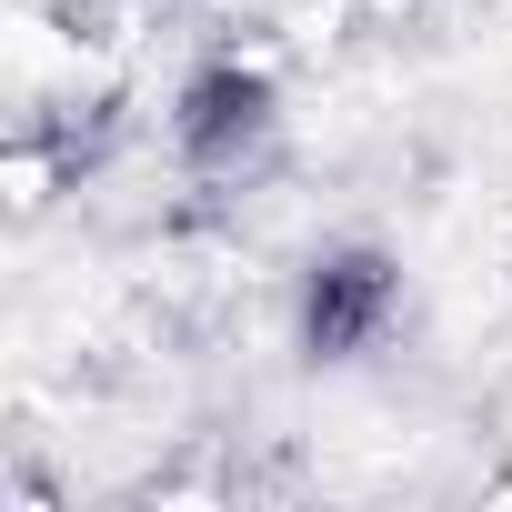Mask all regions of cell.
Returning <instances> with one entry per match:
<instances>
[{
	"instance_id": "1",
	"label": "cell",
	"mask_w": 512,
	"mask_h": 512,
	"mask_svg": "<svg viewBox=\"0 0 512 512\" xmlns=\"http://www.w3.org/2000/svg\"><path fill=\"white\" fill-rule=\"evenodd\" d=\"M392 312V272L382 262H332L312 282V352H362Z\"/></svg>"
},
{
	"instance_id": "2",
	"label": "cell",
	"mask_w": 512,
	"mask_h": 512,
	"mask_svg": "<svg viewBox=\"0 0 512 512\" xmlns=\"http://www.w3.org/2000/svg\"><path fill=\"white\" fill-rule=\"evenodd\" d=\"M262 81H241V71H221V81H201L191 91V111H181V141L201 151V161H221V141L241 131V141H262Z\"/></svg>"
}]
</instances>
